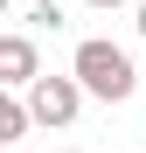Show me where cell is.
Returning a JSON list of instances; mask_svg holds the SVG:
<instances>
[{
  "mask_svg": "<svg viewBox=\"0 0 146 153\" xmlns=\"http://www.w3.org/2000/svg\"><path fill=\"white\" fill-rule=\"evenodd\" d=\"M28 125H35V111L21 105V97H0V146H14V139H28Z\"/></svg>",
  "mask_w": 146,
  "mask_h": 153,
  "instance_id": "4",
  "label": "cell"
},
{
  "mask_svg": "<svg viewBox=\"0 0 146 153\" xmlns=\"http://www.w3.org/2000/svg\"><path fill=\"white\" fill-rule=\"evenodd\" d=\"M35 21H42V28H63V7H56V0H35Z\"/></svg>",
  "mask_w": 146,
  "mask_h": 153,
  "instance_id": "5",
  "label": "cell"
},
{
  "mask_svg": "<svg viewBox=\"0 0 146 153\" xmlns=\"http://www.w3.org/2000/svg\"><path fill=\"white\" fill-rule=\"evenodd\" d=\"M70 76H77L90 97H104V105H125V97L139 91V70H132V56H125L118 42H104V35L77 42V63H70Z\"/></svg>",
  "mask_w": 146,
  "mask_h": 153,
  "instance_id": "1",
  "label": "cell"
},
{
  "mask_svg": "<svg viewBox=\"0 0 146 153\" xmlns=\"http://www.w3.org/2000/svg\"><path fill=\"white\" fill-rule=\"evenodd\" d=\"M77 105H84V84H77V76H35V84H28V111H35V125H70Z\"/></svg>",
  "mask_w": 146,
  "mask_h": 153,
  "instance_id": "2",
  "label": "cell"
},
{
  "mask_svg": "<svg viewBox=\"0 0 146 153\" xmlns=\"http://www.w3.org/2000/svg\"><path fill=\"white\" fill-rule=\"evenodd\" d=\"M35 42L28 35H0V84H35Z\"/></svg>",
  "mask_w": 146,
  "mask_h": 153,
  "instance_id": "3",
  "label": "cell"
},
{
  "mask_svg": "<svg viewBox=\"0 0 146 153\" xmlns=\"http://www.w3.org/2000/svg\"><path fill=\"white\" fill-rule=\"evenodd\" d=\"M139 35H146V0H139Z\"/></svg>",
  "mask_w": 146,
  "mask_h": 153,
  "instance_id": "7",
  "label": "cell"
},
{
  "mask_svg": "<svg viewBox=\"0 0 146 153\" xmlns=\"http://www.w3.org/2000/svg\"><path fill=\"white\" fill-rule=\"evenodd\" d=\"M90 7H125V0H90Z\"/></svg>",
  "mask_w": 146,
  "mask_h": 153,
  "instance_id": "6",
  "label": "cell"
}]
</instances>
